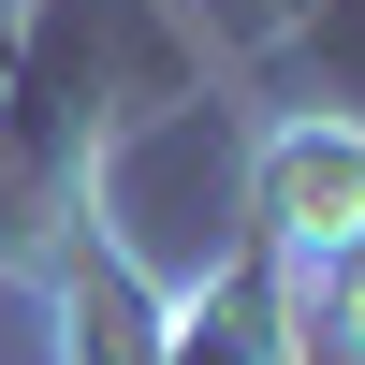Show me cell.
<instances>
[{"mask_svg":"<svg viewBox=\"0 0 365 365\" xmlns=\"http://www.w3.org/2000/svg\"><path fill=\"white\" fill-rule=\"evenodd\" d=\"M117 44H146V0H58L15 58H0V263L58 278L103 175V103H117Z\"/></svg>","mask_w":365,"mask_h":365,"instance_id":"obj_1","label":"cell"},{"mask_svg":"<svg viewBox=\"0 0 365 365\" xmlns=\"http://www.w3.org/2000/svg\"><path fill=\"white\" fill-rule=\"evenodd\" d=\"M351 234H365V117L307 103V117H278L249 146V249L263 263H322Z\"/></svg>","mask_w":365,"mask_h":365,"instance_id":"obj_2","label":"cell"},{"mask_svg":"<svg viewBox=\"0 0 365 365\" xmlns=\"http://www.w3.org/2000/svg\"><path fill=\"white\" fill-rule=\"evenodd\" d=\"M278 307H292V336H336L365 365V234L322 249V263H278Z\"/></svg>","mask_w":365,"mask_h":365,"instance_id":"obj_3","label":"cell"}]
</instances>
